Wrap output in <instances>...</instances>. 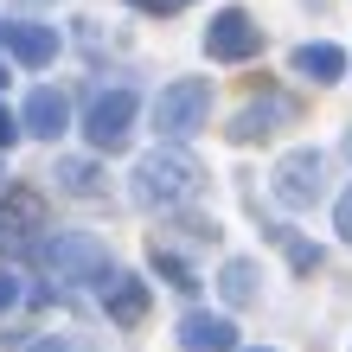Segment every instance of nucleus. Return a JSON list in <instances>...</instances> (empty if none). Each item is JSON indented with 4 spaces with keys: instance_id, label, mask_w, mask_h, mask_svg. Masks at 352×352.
I'll use <instances>...</instances> for the list:
<instances>
[{
    "instance_id": "4468645a",
    "label": "nucleus",
    "mask_w": 352,
    "mask_h": 352,
    "mask_svg": "<svg viewBox=\"0 0 352 352\" xmlns=\"http://www.w3.org/2000/svg\"><path fill=\"white\" fill-rule=\"evenodd\" d=\"M218 288H224V301H231V307L256 301V263L250 256H231V263H224V276H218Z\"/></svg>"
},
{
    "instance_id": "f8f14e48",
    "label": "nucleus",
    "mask_w": 352,
    "mask_h": 352,
    "mask_svg": "<svg viewBox=\"0 0 352 352\" xmlns=\"http://www.w3.org/2000/svg\"><path fill=\"white\" fill-rule=\"evenodd\" d=\"M102 301H109V320L135 327L141 314H148V282H141V276H122V269H116V276L102 282Z\"/></svg>"
},
{
    "instance_id": "6e6552de",
    "label": "nucleus",
    "mask_w": 352,
    "mask_h": 352,
    "mask_svg": "<svg viewBox=\"0 0 352 352\" xmlns=\"http://www.w3.org/2000/svg\"><path fill=\"white\" fill-rule=\"evenodd\" d=\"M0 45H7L19 65L45 71L52 58H58V26H38V19H7V26H0Z\"/></svg>"
},
{
    "instance_id": "4be33fe9",
    "label": "nucleus",
    "mask_w": 352,
    "mask_h": 352,
    "mask_svg": "<svg viewBox=\"0 0 352 352\" xmlns=\"http://www.w3.org/2000/svg\"><path fill=\"white\" fill-rule=\"evenodd\" d=\"M307 7H327V0H307Z\"/></svg>"
},
{
    "instance_id": "412c9836",
    "label": "nucleus",
    "mask_w": 352,
    "mask_h": 352,
    "mask_svg": "<svg viewBox=\"0 0 352 352\" xmlns=\"http://www.w3.org/2000/svg\"><path fill=\"white\" fill-rule=\"evenodd\" d=\"M346 154H352V129H346Z\"/></svg>"
},
{
    "instance_id": "b1692460",
    "label": "nucleus",
    "mask_w": 352,
    "mask_h": 352,
    "mask_svg": "<svg viewBox=\"0 0 352 352\" xmlns=\"http://www.w3.org/2000/svg\"><path fill=\"white\" fill-rule=\"evenodd\" d=\"M0 84H7V71H0Z\"/></svg>"
},
{
    "instance_id": "dca6fc26",
    "label": "nucleus",
    "mask_w": 352,
    "mask_h": 352,
    "mask_svg": "<svg viewBox=\"0 0 352 352\" xmlns=\"http://www.w3.org/2000/svg\"><path fill=\"white\" fill-rule=\"evenodd\" d=\"M13 301H19V276H13V269H0V314H7Z\"/></svg>"
},
{
    "instance_id": "1a4fd4ad",
    "label": "nucleus",
    "mask_w": 352,
    "mask_h": 352,
    "mask_svg": "<svg viewBox=\"0 0 352 352\" xmlns=\"http://www.w3.org/2000/svg\"><path fill=\"white\" fill-rule=\"evenodd\" d=\"M38 231H45V199H38L32 186L7 192V205H0V243H26Z\"/></svg>"
},
{
    "instance_id": "39448f33",
    "label": "nucleus",
    "mask_w": 352,
    "mask_h": 352,
    "mask_svg": "<svg viewBox=\"0 0 352 352\" xmlns=\"http://www.w3.org/2000/svg\"><path fill=\"white\" fill-rule=\"evenodd\" d=\"M135 109H141V96H135L129 84L102 90V96L90 102V116H84V135H90V148H96V154H116L122 141H129V122H135Z\"/></svg>"
},
{
    "instance_id": "20e7f679",
    "label": "nucleus",
    "mask_w": 352,
    "mask_h": 352,
    "mask_svg": "<svg viewBox=\"0 0 352 352\" xmlns=\"http://www.w3.org/2000/svg\"><path fill=\"white\" fill-rule=\"evenodd\" d=\"M269 192H276L288 212H307L320 192H327V154L320 148H295L276 160V173H269Z\"/></svg>"
},
{
    "instance_id": "ddd939ff",
    "label": "nucleus",
    "mask_w": 352,
    "mask_h": 352,
    "mask_svg": "<svg viewBox=\"0 0 352 352\" xmlns=\"http://www.w3.org/2000/svg\"><path fill=\"white\" fill-rule=\"evenodd\" d=\"M295 71H301V77H314V84H340V77H346V52L333 45V38L295 45Z\"/></svg>"
},
{
    "instance_id": "aec40b11",
    "label": "nucleus",
    "mask_w": 352,
    "mask_h": 352,
    "mask_svg": "<svg viewBox=\"0 0 352 352\" xmlns=\"http://www.w3.org/2000/svg\"><path fill=\"white\" fill-rule=\"evenodd\" d=\"M26 352H71L65 340H38V346H26Z\"/></svg>"
},
{
    "instance_id": "a211bd4d",
    "label": "nucleus",
    "mask_w": 352,
    "mask_h": 352,
    "mask_svg": "<svg viewBox=\"0 0 352 352\" xmlns=\"http://www.w3.org/2000/svg\"><path fill=\"white\" fill-rule=\"evenodd\" d=\"M13 135H19V116L7 109V102H0V148H7V141H13Z\"/></svg>"
},
{
    "instance_id": "f3484780",
    "label": "nucleus",
    "mask_w": 352,
    "mask_h": 352,
    "mask_svg": "<svg viewBox=\"0 0 352 352\" xmlns=\"http://www.w3.org/2000/svg\"><path fill=\"white\" fill-rule=\"evenodd\" d=\"M333 224H340V237H346V243H352V192H346V199H340V212H333Z\"/></svg>"
},
{
    "instance_id": "7ed1b4c3",
    "label": "nucleus",
    "mask_w": 352,
    "mask_h": 352,
    "mask_svg": "<svg viewBox=\"0 0 352 352\" xmlns=\"http://www.w3.org/2000/svg\"><path fill=\"white\" fill-rule=\"evenodd\" d=\"M205 116H212V84L205 77H179L154 96V135L160 141H192L205 129Z\"/></svg>"
},
{
    "instance_id": "9d476101",
    "label": "nucleus",
    "mask_w": 352,
    "mask_h": 352,
    "mask_svg": "<svg viewBox=\"0 0 352 352\" xmlns=\"http://www.w3.org/2000/svg\"><path fill=\"white\" fill-rule=\"evenodd\" d=\"M19 129L38 135V141H58V135L71 129V102H65V90H32L26 109H19Z\"/></svg>"
},
{
    "instance_id": "423d86ee",
    "label": "nucleus",
    "mask_w": 352,
    "mask_h": 352,
    "mask_svg": "<svg viewBox=\"0 0 352 352\" xmlns=\"http://www.w3.org/2000/svg\"><path fill=\"white\" fill-rule=\"evenodd\" d=\"M205 52H212L218 65H243V58L263 52V26L243 7H224V13H212V26H205Z\"/></svg>"
},
{
    "instance_id": "6ab92c4d",
    "label": "nucleus",
    "mask_w": 352,
    "mask_h": 352,
    "mask_svg": "<svg viewBox=\"0 0 352 352\" xmlns=\"http://www.w3.org/2000/svg\"><path fill=\"white\" fill-rule=\"evenodd\" d=\"M135 7H148V13H173L179 0H135Z\"/></svg>"
},
{
    "instance_id": "9b49d317",
    "label": "nucleus",
    "mask_w": 352,
    "mask_h": 352,
    "mask_svg": "<svg viewBox=\"0 0 352 352\" xmlns=\"http://www.w3.org/2000/svg\"><path fill=\"white\" fill-rule=\"evenodd\" d=\"M179 346L186 352H237V327L224 314H186L179 320Z\"/></svg>"
},
{
    "instance_id": "5701e85b",
    "label": "nucleus",
    "mask_w": 352,
    "mask_h": 352,
    "mask_svg": "<svg viewBox=\"0 0 352 352\" xmlns=\"http://www.w3.org/2000/svg\"><path fill=\"white\" fill-rule=\"evenodd\" d=\"M250 352H269V346H250Z\"/></svg>"
},
{
    "instance_id": "f03ea898",
    "label": "nucleus",
    "mask_w": 352,
    "mask_h": 352,
    "mask_svg": "<svg viewBox=\"0 0 352 352\" xmlns=\"http://www.w3.org/2000/svg\"><path fill=\"white\" fill-rule=\"evenodd\" d=\"M38 263H45L58 282H109L116 276L109 243H96L90 231H58V237H45V243H38Z\"/></svg>"
},
{
    "instance_id": "0eeeda50",
    "label": "nucleus",
    "mask_w": 352,
    "mask_h": 352,
    "mask_svg": "<svg viewBox=\"0 0 352 352\" xmlns=\"http://www.w3.org/2000/svg\"><path fill=\"white\" fill-rule=\"evenodd\" d=\"M282 122H295V102H288L282 90H269V96H256V102H243V109H237V122H231V141H237V148H250V141L276 135Z\"/></svg>"
},
{
    "instance_id": "f257e3e1",
    "label": "nucleus",
    "mask_w": 352,
    "mask_h": 352,
    "mask_svg": "<svg viewBox=\"0 0 352 352\" xmlns=\"http://www.w3.org/2000/svg\"><path fill=\"white\" fill-rule=\"evenodd\" d=\"M135 199L141 205H160V212H173V205H192L199 199V160L179 154V148H160L135 167Z\"/></svg>"
},
{
    "instance_id": "2eb2a0df",
    "label": "nucleus",
    "mask_w": 352,
    "mask_h": 352,
    "mask_svg": "<svg viewBox=\"0 0 352 352\" xmlns=\"http://www.w3.org/2000/svg\"><path fill=\"white\" fill-rule=\"evenodd\" d=\"M58 179H65V192H77V199L96 192V167H90V160H65V167H58Z\"/></svg>"
}]
</instances>
